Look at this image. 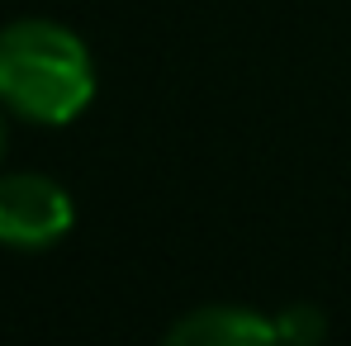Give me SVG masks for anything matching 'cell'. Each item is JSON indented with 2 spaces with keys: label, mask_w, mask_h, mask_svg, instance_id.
<instances>
[{
  "label": "cell",
  "mask_w": 351,
  "mask_h": 346,
  "mask_svg": "<svg viewBox=\"0 0 351 346\" xmlns=\"http://www.w3.org/2000/svg\"><path fill=\"white\" fill-rule=\"evenodd\" d=\"M95 95L86 43L53 19H14L0 29V105L34 123H66Z\"/></svg>",
  "instance_id": "6da1fadb"
},
{
  "label": "cell",
  "mask_w": 351,
  "mask_h": 346,
  "mask_svg": "<svg viewBox=\"0 0 351 346\" xmlns=\"http://www.w3.org/2000/svg\"><path fill=\"white\" fill-rule=\"evenodd\" d=\"M71 228V195L53 175L5 171L0 175V242L5 247H53Z\"/></svg>",
  "instance_id": "7a4b0ae2"
},
{
  "label": "cell",
  "mask_w": 351,
  "mask_h": 346,
  "mask_svg": "<svg viewBox=\"0 0 351 346\" xmlns=\"http://www.w3.org/2000/svg\"><path fill=\"white\" fill-rule=\"evenodd\" d=\"M162 346H280V337H276V323H266L261 313L214 304V308L185 313Z\"/></svg>",
  "instance_id": "3957f363"
},
{
  "label": "cell",
  "mask_w": 351,
  "mask_h": 346,
  "mask_svg": "<svg viewBox=\"0 0 351 346\" xmlns=\"http://www.w3.org/2000/svg\"><path fill=\"white\" fill-rule=\"evenodd\" d=\"M323 332H328V323H323V313L308 308V304H294V308H285V313L276 318V337H280V346H318Z\"/></svg>",
  "instance_id": "277c9868"
},
{
  "label": "cell",
  "mask_w": 351,
  "mask_h": 346,
  "mask_svg": "<svg viewBox=\"0 0 351 346\" xmlns=\"http://www.w3.org/2000/svg\"><path fill=\"white\" fill-rule=\"evenodd\" d=\"M0 157H5V114H0Z\"/></svg>",
  "instance_id": "5b68a950"
}]
</instances>
